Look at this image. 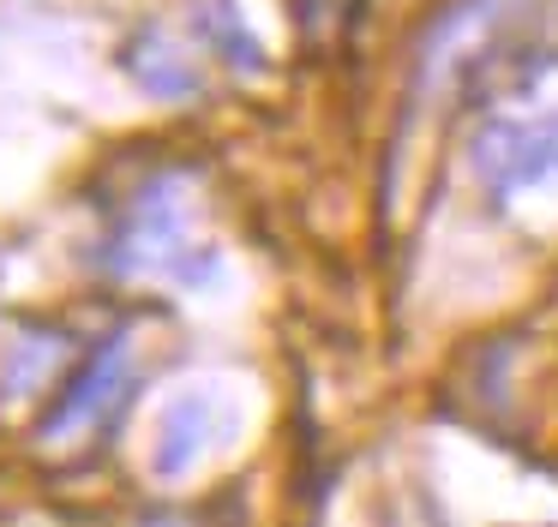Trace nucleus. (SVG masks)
Masks as SVG:
<instances>
[{
	"label": "nucleus",
	"mask_w": 558,
	"mask_h": 527,
	"mask_svg": "<svg viewBox=\"0 0 558 527\" xmlns=\"http://www.w3.org/2000/svg\"><path fill=\"white\" fill-rule=\"evenodd\" d=\"M121 354H126V335H102V342L85 347V359L61 378V390L49 395V407H43V419H37L43 443L66 438V431H78V426H97V419L121 402Z\"/></svg>",
	"instance_id": "1"
},
{
	"label": "nucleus",
	"mask_w": 558,
	"mask_h": 527,
	"mask_svg": "<svg viewBox=\"0 0 558 527\" xmlns=\"http://www.w3.org/2000/svg\"><path fill=\"white\" fill-rule=\"evenodd\" d=\"M474 168L486 174L493 192H517L529 180H541L546 168H558V114L541 120V126H498L481 138L474 150Z\"/></svg>",
	"instance_id": "2"
},
{
	"label": "nucleus",
	"mask_w": 558,
	"mask_h": 527,
	"mask_svg": "<svg viewBox=\"0 0 558 527\" xmlns=\"http://www.w3.org/2000/svg\"><path fill=\"white\" fill-rule=\"evenodd\" d=\"M205 419H210L205 395L169 402V414H162V426H157V450H150V467H157L162 479L186 474V467L198 462V450H205Z\"/></svg>",
	"instance_id": "3"
},
{
	"label": "nucleus",
	"mask_w": 558,
	"mask_h": 527,
	"mask_svg": "<svg viewBox=\"0 0 558 527\" xmlns=\"http://www.w3.org/2000/svg\"><path fill=\"white\" fill-rule=\"evenodd\" d=\"M54 354H66L61 335H37V347H25V342L7 347V366H0V402H25V395H37L43 378H49Z\"/></svg>",
	"instance_id": "4"
}]
</instances>
